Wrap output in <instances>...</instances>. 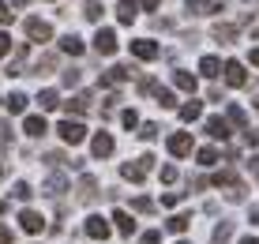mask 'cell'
<instances>
[{
	"instance_id": "obj_1",
	"label": "cell",
	"mask_w": 259,
	"mask_h": 244,
	"mask_svg": "<svg viewBox=\"0 0 259 244\" xmlns=\"http://www.w3.org/2000/svg\"><path fill=\"white\" fill-rule=\"evenodd\" d=\"M150 166H154V158H150V154H147V158H139V161H124V166H120V177H124V180H132V184H139V180L150 173Z\"/></svg>"
},
{
	"instance_id": "obj_2",
	"label": "cell",
	"mask_w": 259,
	"mask_h": 244,
	"mask_svg": "<svg viewBox=\"0 0 259 244\" xmlns=\"http://www.w3.org/2000/svg\"><path fill=\"white\" fill-rule=\"evenodd\" d=\"M57 135L64 143H83L87 139V124H79V120H60L57 124Z\"/></svg>"
},
{
	"instance_id": "obj_3",
	"label": "cell",
	"mask_w": 259,
	"mask_h": 244,
	"mask_svg": "<svg viewBox=\"0 0 259 244\" xmlns=\"http://www.w3.org/2000/svg\"><path fill=\"white\" fill-rule=\"evenodd\" d=\"M23 30H26V38H30V42H53V26L41 23V19H26Z\"/></svg>"
},
{
	"instance_id": "obj_4",
	"label": "cell",
	"mask_w": 259,
	"mask_h": 244,
	"mask_svg": "<svg viewBox=\"0 0 259 244\" xmlns=\"http://www.w3.org/2000/svg\"><path fill=\"white\" fill-rule=\"evenodd\" d=\"M113 147H117V143H113L109 132H94V139H91V154H94V158H109Z\"/></svg>"
},
{
	"instance_id": "obj_5",
	"label": "cell",
	"mask_w": 259,
	"mask_h": 244,
	"mask_svg": "<svg viewBox=\"0 0 259 244\" xmlns=\"http://www.w3.org/2000/svg\"><path fill=\"white\" fill-rule=\"evenodd\" d=\"M169 154H173V158L192 154V135H188V132H177V135H169Z\"/></svg>"
},
{
	"instance_id": "obj_6",
	"label": "cell",
	"mask_w": 259,
	"mask_h": 244,
	"mask_svg": "<svg viewBox=\"0 0 259 244\" xmlns=\"http://www.w3.org/2000/svg\"><path fill=\"white\" fill-rule=\"evenodd\" d=\"M94 49L105 53V57H109V53H117V30L102 26V30H98V38H94Z\"/></svg>"
},
{
	"instance_id": "obj_7",
	"label": "cell",
	"mask_w": 259,
	"mask_h": 244,
	"mask_svg": "<svg viewBox=\"0 0 259 244\" xmlns=\"http://www.w3.org/2000/svg\"><path fill=\"white\" fill-rule=\"evenodd\" d=\"M136 75V68H128V64H117V68H109L102 75V87H117V83H124V79H132Z\"/></svg>"
},
{
	"instance_id": "obj_8",
	"label": "cell",
	"mask_w": 259,
	"mask_h": 244,
	"mask_svg": "<svg viewBox=\"0 0 259 244\" xmlns=\"http://www.w3.org/2000/svg\"><path fill=\"white\" fill-rule=\"evenodd\" d=\"M222 71H226V83H229V87H244V83H248V71H244L240 60H229Z\"/></svg>"
},
{
	"instance_id": "obj_9",
	"label": "cell",
	"mask_w": 259,
	"mask_h": 244,
	"mask_svg": "<svg viewBox=\"0 0 259 244\" xmlns=\"http://www.w3.org/2000/svg\"><path fill=\"white\" fill-rule=\"evenodd\" d=\"M19 229L23 233H41V229H46V218H41L38 211H23L19 214Z\"/></svg>"
},
{
	"instance_id": "obj_10",
	"label": "cell",
	"mask_w": 259,
	"mask_h": 244,
	"mask_svg": "<svg viewBox=\"0 0 259 244\" xmlns=\"http://www.w3.org/2000/svg\"><path fill=\"white\" fill-rule=\"evenodd\" d=\"M83 229H87V237H94V240H105V237H109V222L98 218V214H91V218H87Z\"/></svg>"
},
{
	"instance_id": "obj_11",
	"label": "cell",
	"mask_w": 259,
	"mask_h": 244,
	"mask_svg": "<svg viewBox=\"0 0 259 244\" xmlns=\"http://www.w3.org/2000/svg\"><path fill=\"white\" fill-rule=\"evenodd\" d=\"M132 53H136L139 60H154L162 49H158V42H150V38H139V42H132Z\"/></svg>"
},
{
	"instance_id": "obj_12",
	"label": "cell",
	"mask_w": 259,
	"mask_h": 244,
	"mask_svg": "<svg viewBox=\"0 0 259 244\" xmlns=\"http://www.w3.org/2000/svg\"><path fill=\"white\" fill-rule=\"evenodd\" d=\"M64 109H68L71 116H87V109H91V94H75V98H68Z\"/></svg>"
},
{
	"instance_id": "obj_13",
	"label": "cell",
	"mask_w": 259,
	"mask_h": 244,
	"mask_svg": "<svg viewBox=\"0 0 259 244\" xmlns=\"http://www.w3.org/2000/svg\"><path fill=\"white\" fill-rule=\"evenodd\" d=\"M207 135H210V139H229V120L210 116V120H207Z\"/></svg>"
},
{
	"instance_id": "obj_14",
	"label": "cell",
	"mask_w": 259,
	"mask_h": 244,
	"mask_svg": "<svg viewBox=\"0 0 259 244\" xmlns=\"http://www.w3.org/2000/svg\"><path fill=\"white\" fill-rule=\"evenodd\" d=\"M23 132L30 135V139H41V135H46V120H41V116H26V120H23Z\"/></svg>"
},
{
	"instance_id": "obj_15",
	"label": "cell",
	"mask_w": 259,
	"mask_h": 244,
	"mask_svg": "<svg viewBox=\"0 0 259 244\" xmlns=\"http://www.w3.org/2000/svg\"><path fill=\"white\" fill-rule=\"evenodd\" d=\"M117 19H120L124 26L136 23V0H120V4H117Z\"/></svg>"
},
{
	"instance_id": "obj_16",
	"label": "cell",
	"mask_w": 259,
	"mask_h": 244,
	"mask_svg": "<svg viewBox=\"0 0 259 244\" xmlns=\"http://www.w3.org/2000/svg\"><path fill=\"white\" fill-rule=\"evenodd\" d=\"M113 222H117V229L124 233V237H132V233H136V218H132L128 211H117V214H113Z\"/></svg>"
},
{
	"instance_id": "obj_17",
	"label": "cell",
	"mask_w": 259,
	"mask_h": 244,
	"mask_svg": "<svg viewBox=\"0 0 259 244\" xmlns=\"http://www.w3.org/2000/svg\"><path fill=\"white\" fill-rule=\"evenodd\" d=\"M38 105H41V109H46V113H53V109H57V105H60V94H57V90H53V87H46V90H41V94H38Z\"/></svg>"
},
{
	"instance_id": "obj_18",
	"label": "cell",
	"mask_w": 259,
	"mask_h": 244,
	"mask_svg": "<svg viewBox=\"0 0 259 244\" xmlns=\"http://www.w3.org/2000/svg\"><path fill=\"white\" fill-rule=\"evenodd\" d=\"M173 87L184 90V94H192V90H195V75H192V71H173Z\"/></svg>"
},
{
	"instance_id": "obj_19",
	"label": "cell",
	"mask_w": 259,
	"mask_h": 244,
	"mask_svg": "<svg viewBox=\"0 0 259 244\" xmlns=\"http://www.w3.org/2000/svg\"><path fill=\"white\" fill-rule=\"evenodd\" d=\"M222 68H226V64H222L218 57H203V60H199V71H203V75H207V79L222 75Z\"/></svg>"
},
{
	"instance_id": "obj_20",
	"label": "cell",
	"mask_w": 259,
	"mask_h": 244,
	"mask_svg": "<svg viewBox=\"0 0 259 244\" xmlns=\"http://www.w3.org/2000/svg\"><path fill=\"white\" fill-rule=\"evenodd\" d=\"M60 49H64V53H68V57H83V49H87V45H83V42H79V38H75V34H68V38H60Z\"/></svg>"
},
{
	"instance_id": "obj_21",
	"label": "cell",
	"mask_w": 259,
	"mask_h": 244,
	"mask_svg": "<svg viewBox=\"0 0 259 244\" xmlns=\"http://www.w3.org/2000/svg\"><path fill=\"white\" fill-rule=\"evenodd\" d=\"M188 225H192V214H173V218L165 222V229H169V233H184Z\"/></svg>"
},
{
	"instance_id": "obj_22",
	"label": "cell",
	"mask_w": 259,
	"mask_h": 244,
	"mask_svg": "<svg viewBox=\"0 0 259 244\" xmlns=\"http://www.w3.org/2000/svg\"><path fill=\"white\" fill-rule=\"evenodd\" d=\"M23 68H26V45L15 49V60L8 64V75H23Z\"/></svg>"
},
{
	"instance_id": "obj_23",
	"label": "cell",
	"mask_w": 259,
	"mask_h": 244,
	"mask_svg": "<svg viewBox=\"0 0 259 244\" xmlns=\"http://www.w3.org/2000/svg\"><path fill=\"white\" fill-rule=\"evenodd\" d=\"M214 38H218L222 45H229V42L237 38V26H229V23H218V26H214Z\"/></svg>"
},
{
	"instance_id": "obj_24",
	"label": "cell",
	"mask_w": 259,
	"mask_h": 244,
	"mask_svg": "<svg viewBox=\"0 0 259 244\" xmlns=\"http://www.w3.org/2000/svg\"><path fill=\"white\" fill-rule=\"evenodd\" d=\"M102 4H98V0H83V19H91V23H98V19H102Z\"/></svg>"
},
{
	"instance_id": "obj_25",
	"label": "cell",
	"mask_w": 259,
	"mask_h": 244,
	"mask_svg": "<svg viewBox=\"0 0 259 244\" xmlns=\"http://www.w3.org/2000/svg\"><path fill=\"white\" fill-rule=\"evenodd\" d=\"M8 109L12 113H26V94L23 90H12V94H8Z\"/></svg>"
},
{
	"instance_id": "obj_26",
	"label": "cell",
	"mask_w": 259,
	"mask_h": 244,
	"mask_svg": "<svg viewBox=\"0 0 259 244\" xmlns=\"http://www.w3.org/2000/svg\"><path fill=\"white\" fill-rule=\"evenodd\" d=\"M229 237H233V222H222L218 229H214V237H210V244H229Z\"/></svg>"
},
{
	"instance_id": "obj_27",
	"label": "cell",
	"mask_w": 259,
	"mask_h": 244,
	"mask_svg": "<svg viewBox=\"0 0 259 244\" xmlns=\"http://www.w3.org/2000/svg\"><path fill=\"white\" fill-rule=\"evenodd\" d=\"M210 184H218V188H237L240 180L229 173V169H222V173H214V177H210Z\"/></svg>"
},
{
	"instance_id": "obj_28",
	"label": "cell",
	"mask_w": 259,
	"mask_h": 244,
	"mask_svg": "<svg viewBox=\"0 0 259 244\" xmlns=\"http://www.w3.org/2000/svg\"><path fill=\"white\" fill-rule=\"evenodd\" d=\"M79 195H83V199H94V195H98V180L83 177V180H79Z\"/></svg>"
},
{
	"instance_id": "obj_29",
	"label": "cell",
	"mask_w": 259,
	"mask_h": 244,
	"mask_svg": "<svg viewBox=\"0 0 259 244\" xmlns=\"http://www.w3.org/2000/svg\"><path fill=\"white\" fill-rule=\"evenodd\" d=\"M64 188H68L64 177H49V180H46V195H53V199H57V195H64Z\"/></svg>"
},
{
	"instance_id": "obj_30",
	"label": "cell",
	"mask_w": 259,
	"mask_h": 244,
	"mask_svg": "<svg viewBox=\"0 0 259 244\" xmlns=\"http://www.w3.org/2000/svg\"><path fill=\"white\" fill-rule=\"evenodd\" d=\"M199 116H203V105H199V102L181 105V120H199Z\"/></svg>"
},
{
	"instance_id": "obj_31",
	"label": "cell",
	"mask_w": 259,
	"mask_h": 244,
	"mask_svg": "<svg viewBox=\"0 0 259 244\" xmlns=\"http://www.w3.org/2000/svg\"><path fill=\"white\" fill-rule=\"evenodd\" d=\"M195 158H199V166L207 169V166H214V161H218V150H214V147H203V150H199Z\"/></svg>"
},
{
	"instance_id": "obj_32",
	"label": "cell",
	"mask_w": 259,
	"mask_h": 244,
	"mask_svg": "<svg viewBox=\"0 0 259 244\" xmlns=\"http://www.w3.org/2000/svg\"><path fill=\"white\" fill-rule=\"evenodd\" d=\"M120 128H139V113L136 109H124L120 113Z\"/></svg>"
},
{
	"instance_id": "obj_33",
	"label": "cell",
	"mask_w": 259,
	"mask_h": 244,
	"mask_svg": "<svg viewBox=\"0 0 259 244\" xmlns=\"http://www.w3.org/2000/svg\"><path fill=\"white\" fill-rule=\"evenodd\" d=\"M229 124H240V128L248 124V116H244V109H240V105H229Z\"/></svg>"
},
{
	"instance_id": "obj_34",
	"label": "cell",
	"mask_w": 259,
	"mask_h": 244,
	"mask_svg": "<svg viewBox=\"0 0 259 244\" xmlns=\"http://www.w3.org/2000/svg\"><path fill=\"white\" fill-rule=\"evenodd\" d=\"M132 207H136L139 214H150V211H154V203H150L147 195H136V199H132Z\"/></svg>"
},
{
	"instance_id": "obj_35",
	"label": "cell",
	"mask_w": 259,
	"mask_h": 244,
	"mask_svg": "<svg viewBox=\"0 0 259 244\" xmlns=\"http://www.w3.org/2000/svg\"><path fill=\"white\" fill-rule=\"evenodd\" d=\"M79 68H64V87H79Z\"/></svg>"
},
{
	"instance_id": "obj_36",
	"label": "cell",
	"mask_w": 259,
	"mask_h": 244,
	"mask_svg": "<svg viewBox=\"0 0 259 244\" xmlns=\"http://www.w3.org/2000/svg\"><path fill=\"white\" fill-rule=\"evenodd\" d=\"M154 98H158V102H162V105H165V109H173V105H177V98H173V90H158V94H154Z\"/></svg>"
},
{
	"instance_id": "obj_37",
	"label": "cell",
	"mask_w": 259,
	"mask_h": 244,
	"mask_svg": "<svg viewBox=\"0 0 259 244\" xmlns=\"http://www.w3.org/2000/svg\"><path fill=\"white\" fill-rule=\"evenodd\" d=\"M184 4H188V8H192V12H195V15H203V12H210V4H207V0H184Z\"/></svg>"
},
{
	"instance_id": "obj_38",
	"label": "cell",
	"mask_w": 259,
	"mask_h": 244,
	"mask_svg": "<svg viewBox=\"0 0 259 244\" xmlns=\"http://www.w3.org/2000/svg\"><path fill=\"white\" fill-rule=\"evenodd\" d=\"M12 19H15V12H12V8H8V4H4V0H0V26H8Z\"/></svg>"
},
{
	"instance_id": "obj_39",
	"label": "cell",
	"mask_w": 259,
	"mask_h": 244,
	"mask_svg": "<svg viewBox=\"0 0 259 244\" xmlns=\"http://www.w3.org/2000/svg\"><path fill=\"white\" fill-rule=\"evenodd\" d=\"M30 184H26V180H19V184H15V199H30Z\"/></svg>"
},
{
	"instance_id": "obj_40",
	"label": "cell",
	"mask_w": 259,
	"mask_h": 244,
	"mask_svg": "<svg viewBox=\"0 0 259 244\" xmlns=\"http://www.w3.org/2000/svg\"><path fill=\"white\" fill-rule=\"evenodd\" d=\"M181 199H184V192H165V195H162V203H165V207H177Z\"/></svg>"
},
{
	"instance_id": "obj_41",
	"label": "cell",
	"mask_w": 259,
	"mask_h": 244,
	"mask_svg": "<svg viewBox=\"0 0 259 244\" xmlns=\"http://www.w3.org/2000/svg\"><path fill=\"white\" fill-rule=\"evenodd\" d=\"M46 161H49V166H60V161H71V158H68V154H60V150H49Z\"/></svg>"
},
{
	"instance_id": "obj_42",
	"label": "cell",
	"mask_w": 259,
	"mask_h": 244,
	"mask_svg": "<svg viewBox=\"0 0 259 244\" xmlns=\"http://www.w3.org/2000/svg\"><path fill=\"white\" fill-rule=\"evenodd\" d=\"M139 135H143V139H154V135H158V124H143V128H139Z\"/></svg>"
},
{
	"instance_id": "obj_43",
	"label": "cell",
	"mask_w": 259,
	"mask_h": 244,
	"mask_svg": "<svg viewBox=\"0 0 259 244\" xmlns=\"http://www.w3.org/2000/svg\"><path fill=\"white\" fill-rule=\"evenodd\" d=\"M53 64H57V57H53V53H46V57H41V60H38V71H49Z\"/></svg>"
},
{
	"instance_id": "obj_44",
	"label": "cell",
	"mask_w": 259,
	"mask_h": 244,
	"mask_svg": "<svg viewBox=\"0 0 259 244\" xmlns=\"http://www.w3.org/2000/svg\"><path fill=\"white\" fill-rule=\"evenodd\" d=\"M139 244H162V237H158L154 229H147V233H143V237H139Z\"/></svg>"
},
{
	"instance_id": "obj_45",
	"label": "cell",
	"mask_w": 259,
	"mask_h": 244,
	"mask_svg": "<svg viewBox=\"0 0 259 244\" xmlns=\"http://www.w3.org/2000/svg\"><path fill=\"white\" fill-rule=\"evenodd\" d=\"M8 53H12V38H8L4 30H0V57H8Z\"/></svg>"
},
{
	"instance_id": "obj_46",
	"label": "cell",
	"mask_w": 259,
	"mask_h": 244,
	"mask_svg": "<svg viewBox=\"0 0 259 244\" xmlns=\"http://www.w3.org/2000/svg\"><path fill=\"white\" fill-rule=\"evenodd\" d=\"M162 180H165V184H173V180H177V166H162Z\"/></svg>"
},
{
	"instance_id": "obj_47",
	"label": "cell",
	"mask_w": 259,
	"mask_h": 244,
	"mask_svg": "<svg viewBox=\"0 0 259 244\" xmlns=\"http://www.w3.org/2000/svg\"><path fill=\"white\" fill-rule=\"evenodd\" d=\"M0 244H12V229L8 225H0Z\"/></svg>"
},
{
	"instance_id": "obj_48",
	"label": "cell",
	"mask_w": 259,
	"mask_h": 244,
	"mask_svg": "<svg viewBox=\"0 0 259 244\" xmlns=\"http://www.w3.org/2000/svg\"><path fill=\"white\" fill-rule=\"evenodd\" d=\"M139 4L147 8V12H154V8H158V0H139Z\"/></svg>"
},
{
	"instance_id": "obj_49",
	"label": "cell",
	"mask_w": 259,
	"mask_h": 244,
	"mask_svg": "<svg viewBox=\"0 0 259 244\" xmlns=\"http://www.w3.org/2000/svg\"><path fill=\"white\" fill-rule=\"evenodd\" d=\"M252 225H259V207H252Z\"/></svg>"
},
{
	"instance_id": "obj_50",
	"label": "cell",
	"mask_w": 259,
	"mask_h": 244,
	"mask_svg": "<svg viewBox=\"0 0 259 244\" xmlns=\"http://www.w3.org/2000/svg\"><path fill=\"white\" fill-rule=\"evenodd\" d=\"M252 64L259 68V49H252Z\"/></svg>"
},
{
	"instance_id": "obj_51",
	"label": "cell",
	"mask_w": 259,
	"mask_h": 244,
	"mask_svg": "<svg viewBox=\"0 0 259 244\" xmlns=\"http://www.w3.org/2000/svg\"><path fill=\"white\" fill-rule=\"evenodd\" d=\"M12 4H15V8H26V4H30V0H12Z\"/></svg>"
},
{
	"instance_id": "obj_52",
	"label": "cell",
	"mask_w": 259,
	"mask_h": 244,
	"mask_svg": "<svg viewBox=\"0 0 259 244\" xmlns=\"http://www.w3.org/2000/svg\"><path fill=\"white\" fill-rule=\"evenodd\" d=\"M240 244H259V240H255V237H244V240H240Z\"/></svg>"
},
{
	"instance_id": "obj_53",
	"label": "cell",
	"mask_w": 259,
	"mask_h": 244,
	"mask_svg": "<svg viewBox=\"0 0 259 244\" xmlns=\"http://www.w3.org/2000/svg\"><path fill=\"white\" fill-rule=\"evenodd\" d=\"M0 180H4V166H0Z\"/></svg>"
},
{
	"instance_id": "obj_54",
	"label": "cell",
	"mask_w": 259,
	"mask_h": 244,
	"mask_svg": "<svg viewBox=\"0 0 259 244\" xmlns=\"http://www.w3.org/2000/svg\"><path fill=\"white\" fill-rule=\"evenodd\" d=\"M177 244H188V240H177Z\"/></svg>"
},
{
	"instance_id": "obj_55",
	"label": "cell",
	"mask_w": 259,
	"mask_h": 244,
	"mask_svg": "<svg viewBox=\"0 0 259 244\" xmlns=\"http://www.w3.org/2000/svg\"><path fill=\"white\" fill-rule=\"evenodd\" d=\"M0 102H4V98H0Z\"/></svg>"
}]
</instances>
